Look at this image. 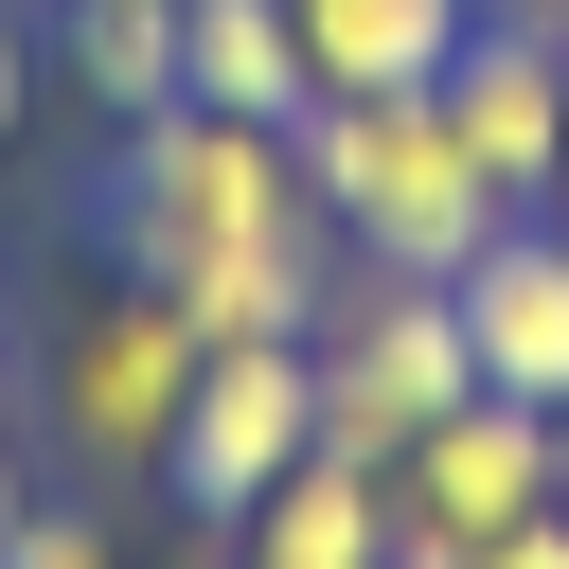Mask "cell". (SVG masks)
Masks as SVG:
<instances>
[{"label":"cell","instance_id":"12","mask_svg":"<svg viewBox=\"0 0 569 569\" xmlns=\"http://www.w3.org/2000/svg\"><path fill=\"white\" fill-rule=\"evenodd\" d=\"M71 89L107 107V124H142V107H178V0H71Z\"/></svg>","mask_w":569,"mask_h":569},{"label":"cell","instance_id":"11","mask_svg":"<svg viewBox=\"0 0 569 569\" xmlns=\"http://www.w3.org/2000/svg\"><path fill=\"white\" fill-rule=\"evenodd\" d=\"M320 89H445V53L480 36V0H284Z\"/></svg>","mask_w":569,"mask_h":569},{"label":"cell","instance_id":"19","mask_svg":"<svg viewBox=\"0 0 569 569\" xmlns=\"http://www.w3.org/2000/svg\"><path fill=\"white\" fill-rule=\"evenodd\" d=\"M551 213H569V160H551Z\"/></svg>","mask_w":569,"mask_h":569},{"label":"cell","instance_id":"2","mask_svg":"<svg viewBox=\"0 0 569 569\" xmlns=\"http://www.w3.org/2000/svg\"><path fill=\"white\" fill-rule=\"evenodd\" d=\"M302 178H320L338 249H356V267H391V284H462V267H480V231L516 213V196L462 160L445 89H320V107H302Z\"/></svg>","mask_w":569,"mask_h":569},{"label":"cell","instance_id":"7","mask_svg":"<svg viewBox=\"0 0 569 569\" xmlns=\"http://www.w3.org/2000/svg\"><path fill=\"white\" fill-rule=\"evenodd\" d=\"M445 124H462V160H480L516 213H551V160H569V53H551L516 0H480V36L445 53Z\"/></svg>","mask_w":569,"mask_h":569},{"label":"cell","instance_id":"18","mask_svg":"<svg viewBox=\"0 0 569 569\" xmlns=\"http://www.w3.org/2000/svg\"><path fill=\"white\" fill-rule=\"evenodd\" d=\"M551 498H569V409H551Z\"/></svg>","mask_w":569,"mask_h":569},{"label":"cell","instance_id":"4","mask_svg":"<svg viewBox=\"0 0 569 569\" xmlns=\"http://www.w3.org/2000/svg\"><path fill=\"white\" fill-rule=\"evenodd\" d=\"M302 356H320V445H338V462H409V445L480 391L462 302H445V284H391V267H356L338 320H320Z\"/></svg>","mask_w":569,"mask_h":569},{"label":"cell","instance_id":"15","mask_svg":"<svg viewBox=\"0 0 569 569\" xmlns=\"http://www.w3.org/2000/svg\"><path fill=\"white\" fill-rule=\"evenodd\" d=\"M18 124H36V53L0 36V160H18Z\"/></svg>","mask_w":569,"mask_h":569},{"label":"cell","instance_id":"1","mask_svg":"<svg viewBox=\"0 0 569 569\" xmlns=\"http://www.w3.org/2000/svg\"><path fill=\"white\" fill-rule=\"evenodd\" d=\"M107 249H124V284H160L213 356L338 320V213H320V178H302V124H249V107H196V89L124 124V160H107Z\"/></svg>","mask_w":569,"mask_h":569},{"label":"cell","instance_id":"14","mask_svg":"<svg viewBox=\"0 0 569 569\" xmlns=\"http://www.w3.org/2000/svg\"><path fill=\"white\" fill-rule=\"evenodd\" d=\"M480 569H569V498H551V516H533V533H498V551H480Z\"/></svg>","mask_w":569,"mask_h":569},{"label":"cell","instance_id":"5","mask_svg":"<svg viewBox=\"0 0 569 569\" xmlns=\"http://www.w3.org/2000/svg\"><path fill=\"white\" fill-rule=\"evenodd\" d=\"M533 516H551V409H516V391H462L391 462V569H480Z\"/></svg>","mask_w":569,"mask_h":569},{"label":"cell","instance_id":"16","mask_svg":"<svg viewBox=\"0 0 569 569\" xmlns=\"http://www.w3.org/2000/svg\"><path fill=\"white\" fill-rule=\"evenodd\" d=\"M18 516H36V462H18V427H0V533H18Z\"/></svg>","mask_w":569,"mask_h":569},{"label":"cell","instance_id":"13","mask_svg":"<svg viewBox=\"0 0 569 569\" xmlns=\"http://www.w3.org/2000/svg\"><path fill=\"white\" fill-rule=\"evenodd\" d=\"M0 569H124V551H107V516H53V498H36V516L0 533Z\"/></svg>","mask_w":569,"mask_h":569},{"label":"cell","instance_id":"20","mask_svg":"<svg viewBox=\"0 0 569 569\" xmlns=\"http://www.w3.org/2000/svg\"><path fill=\"white\" fill-rule=\"evenodd\" d=\"M0 356H18V320H0Z\"/></svg>","mask_w":569,"mask_h":569},{"label":"cell","instance_id":"8","mask_svg":"<svg viewBox=\"0 0 569 569\" xmlns=\"http://www.w3.org/2000/svg\"><path fill=\"white\" fill-rule=\"evenodd\" d=\"M445 302H462V356H480V391H516V409H569V213H498V231H480V267H462Z\"/></svg>","mask_w":569,"mask_h":569},{"label":"cell","instance_id":"3","mask_svg":"<svg viewBox=\"0 0 569 569\" xmlns=\"http://www.w3.org/2000/svg\"><path fill=\"white\" fill-rule=\"evenodd\" d=\"M196 373H213V338H196L160 284H89V302L53 320V445H71L89 480H160Z\"/></svg>","mask_w":569,"mask_h":569},{"label":"cell","instance_id":"9","mask_svg":"<svg viewBox=\"0 0 569 569\" xmlns=\"http://www.w3.org/2000/svg\"><path fill=\"white\" fill-rule=\"evenodd\" d=\"M231 569H391V462L302 445V462L231 516Z\"/></svg>","mask_w":569,"mask_h":569},{"label":"cell","instance_id":"10","mask_svg":"<svg viewBox=\"0 0 569 569\" xmlns=\"http://www.w3.org/2000/svg\"><path fill=\"white\" fill-rule=\"evenodd\" d=\"M178 89H196V107H249V124H302V107H320L284 0H178Z\"/></svg>","mask_w":569,"mask_h":569},{"label":"cell","instance_id":"17","mask_svg":"<svg viewBox=\"0 0 569 569\" xmlns=\"http://www.w3.org/2000/svg\"><path fill=\"white\" fill-rule=\"evenodd\" d=\"M516 18H533V36H551V53H569V0H516Z\"/></svg>","mask_w":569,"mask_h":569},{"label":"cell","instance_id":"6","mask_svg":"<svg viewBox=\"0 0 569 569\" xmlns=\"http://www.w3.org/2000/svg\"><path fill=\"white\" fill-rule=\"evenodd\" d=\"M320 445V356L302 338H231L213 373H196V409H178V462H160V498L196 516V533H231L284 462Z\"/></svg>","mask_w":569,"mask_h":569}]
</instances>
